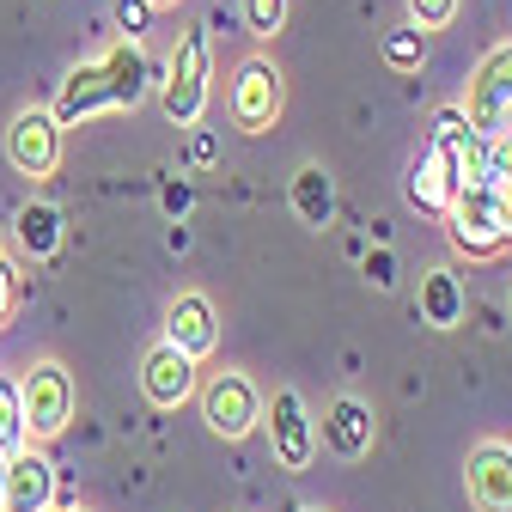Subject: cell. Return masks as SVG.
I'll return each instance as SVG.
<instances>
[{
  "mask_svg": "<svg viewBox=\"0 0 512 512\" xmlns=\"http://www.w3.org/2000/svg\"><path fill=\"white\" fill-rule=\"evenodd\" d=\"M189 208V183H165V214H183Z\"/></svg>",
  "mask_w": 512,
  "mask_h": 512,
  "instance_id": "27",
  "label": "cell"
},
{
  "mask_svg": "<svg viewBox=\"0 0 512 512\" xmlns=\"http://www.w3.org/2000/svg\"><path fill=\"white\" fill-rule=\"evenodd\" d=\"M0 506H7V512H49L55 506V464L43 458V445H25V452L7 458Z\"/></svg>",
  "mask_w": 512,
  "mask_h": 512,
  "instance_id": "13",
  "label": "cell"
},
{
  "mask_svg": "<svg viewBox=\"0 0 512 512\" xmlns=\"http://www.w3.org/2000/svg\"><path fill=\"white\" fill-rule=\"evenodd\" d=\"M488 183H512V122L488 135Z\"/></svg>",
  "mask_w": 512,
  "mask_h": 512,
  "instance_id": "23",
  "label": "cell"
},
{
  "mask_svg": "<svg viewBox=\"0 0 512 512\" xmlns=\"http://www.w3.org/2000/svg\"><path fill=\"white\" fill-rule=\"evenodd\" d=\"M13 226H19L25 256H37V263H49V256L61 250V208H49V202H25Z\"/></svg>",
  "mask_w": 512,
  "mask_h": 512,
  "instance_id": "18",
  "label": "cell"
},
{
  "mask_svg": "<svg viewBox=\"0 0 512 512\" xmlns=\"http://www.w3.org/2000/svg\"><path fill=\"white\" fill-rule=\"evenodd\" d=\"M244 25H250V37H275L281 25H287V0H244Z\"/></svg>",
  "mask_w": 512,
  "mask_h": 512,
  "instance_id": "21",
  "label": "cell"
},
{
  "mask_svg": "<svg viewBox=\"0 0 512 512\" xmlns=\"http://www.w3.org/2000/svg\"><path fill=\"white\" fill-rule=\"evenodd\" d=\"M19 397H25V433H31V445H49V439L68 433V421H74V378H68L61 360H37L19 378Z\"/></svg>",
  "mask_w": 512,
  "mask_h": 512,
  "instance_id": "3",
  "label": "cell"
},
{
  "mask_svg": "<svg viewBox=\"0 0 512 512\" xmlns=\"http://www.w3.org/2000/svg\"><path fill=\"white\" fill-rule=\"evenodd\" d=\"M409 19H415V31H445L458 19V0H409Z\"/></svg>",
  "mask_w": 512,
  "mask_h": 512,
  "instance_id": "22",
  "label": "cell"
},
{
  "mask_svg": "<svg viewBox=\"0 0 512 512\" xmlns=\"http://www.w3.org/2000/svg\"><path fill=\"white\" fill-rule=\"evenodd\" d=\"M427 147H439V159L452 165L458 189H464V183H488V135L464 116V104H445V110L433 116V141H427Z\"/></svg>",
  "mask_w": 512,
  "mask_h": 512,
  "instance_id": "5",
  "label": "cell"
},
{
  "mask_svg": "<svg viewBox=\"0 0 512 512\" xmlns=\"http://www.w3.org/2000/svg\"><path fill=\"white\" fill-rule=\"evenodd\" d=\"M293 512H311V506H293Z\"/></svg>",
  "mask_w": 512,
  "mask_h": 512,
  "instance_id": "32",
  "label": "cell"
},
{
  "mask_svg": "<svg viewBox=\"0 0 512 512\" xmlns=\"http://www.w3.org/2000/svg\"><path fill=\"white\" fill-rule=\"evenodd\" d=\"M153 13H159L153 0H116V25L135 37V43H141V31H147V19H153Z\"/></svg>",
  "mask_w": 512,
  "mask_h": 512,
  "instance_id": "25",
  "label": "cell"
},
{
  "mask_svg": "<svg viewBox=\"0 0 512 512\" xmlns=\"http://www.w3.org/2000/svg\"><path fill=\"white\" fill-rule=\"evenodd\" d=\"M7 159L25 177H55V165H61V122H55V110H19L13 116Z\"/></svg>",
  "mask_w": 512,
  "mask_h": 512,
  "instance_id": "9",
  "label": "cell"
},
{
  "mask_svg": "<svg viewBox=\"0 0 512 512\" xmlns=\"http://www.w3.org/2000/svg\"><path fill=\"white\" fill-rule=\"evenodd\" d=\"M287 202H293L299 226L324 232V226L336 220V177H330L324 165H317V159H305V165L293 171V189H287Z\"/></svg>",
  "mask_w": 512,
  "mask_h": 512,
  "instance_id": "14",
  "label": "cell"
},
{
  "mask_svg": "<svg viewBox=\"0 0 512 512\" xmlns=\"http://www.w3.org/2000/svg\"><path fill=\"white\" fill-rule=\"evenodd\" d=\"M0 488H7V458H0ZM0 512H7V506H0Z\"/></svg>",
  "mask_w": 512,
  "mask_h": 512,
  "instance_id": "30",
  "label": "cell"
},
{
  "mask_svg": "<svg viewBox=\"0 0 512 512\" xmlns=\"http://www.w3.org/2000/svg\"><path fill=\"white\" fill-rule=\"evenodd\" d=\"M208 80H214V61H208V31H183L177 55L165 61V80H159V110L177 128H196L208 110Z\"/></svg>",
  "mask_w": 512,
  "mask_h": 512,
  "instance_id": "1",
  "label": "cell"
},
{
  "mask_svg": "<svg viewBox=\"0 0 512 512\" xmlns=\"http://www.w3.org/2000/svg\"><path fill=\"white\" fill-rule=\"evenodd\" d=\"M19 299H25V275L7 263V256H0V330L13 324V311H19Z\"/></svg>",
  "mask_w": 512,
  "mask_h": 512,
  "instance_id": "24",
  "label": "cell"
},
{
  "mask_svg": "<svg viewBox=\"0 0 512 512\" xmlns=\"http://www.w3.org/2000/svg\"><path fill=\"white\" fill-rule=\"evenodd\" d=\"M415 311L427 330H458L464 324V287L452 269H427L421 287H415Z\"/></svg>",
  "mask_w": 512,
  "mask_h": 512,
  "instance_id": "17",
  "label": "cell"
},
{
  "mask_svg": "<svg viewBox=\"0 0 512 512\" xmlns=\"http://www.w3.org/2000/svg\"><path fill=\"white\" fill-rule=\"evenodd\" d=\"M464 116L482 128V135H494V128L512 122V43H494V49L482 55V68L470 74Z\"/></svg>",
  "mask_w": 512,
  "mask_h": 512,
  "instance_id": "7",
  "label": "cell"
},
{
  "mask_svg": "<svg viewBox=\"0 0 512 512\" xmlns=\"http://www.w3.org/2000/svg\"><path fill=\"white\" fill-rule=\"evenodd\" d=\"M464 494H470V512H512V445L500 439L476 445L464 464Z\"/></svg>",
  "mask_w": 512,
  "mask_h": 512,
  "instance_id": "10",
  "label": "cell"
},
{
  "mask_svg": "<svg viewBox=\"0 0 512 512\" xmlns=\"http://www.w3.org/2000/svg\"><path fill=\"white\" fill-rule=\"evenodd\" d=\"M74 512H80V506H74Z\"/></svg>",
  "mask_w": 512,
  "mask_h": 512,
  "instance_id": "33",
  "label": "cell"
},
{
  "mask_svg": "<svg viewBox=\"0 0 512 512\" xmlns=\"http://www.w3.org/2000/svg\"><path fill=\"white\" fill-rule=\"evenodd\" d=\"M232 122L244 128V135H269V128L281 122V104H287V86H281V68L263 55H250L244 68L232 74Z\"/></svg>",
  "mask_w": 512,
  "mask_h": 512,
  "instance_id": "4",
  "label": "cell"
},
{
  "mask_svg": "<svg viewBox=\"0 0 512 512\" xmlns=\"http://www.w3.org/2000/svg\"><path fill=\"white\" fill-rule=\"evenodd\" d=\"M153 7H177V0H153Z\"/></svg>",
  "mask_w": 512,
  "mask_h": 512,
  "instance_id": "31",
  "label": "cell"
},
{
  "mask_svg": "<svg viewBox=\"0 0 512 512\" xmlns=\"http://www.w3.org/2000/svg\"><path fill=\"white\" fill-rule=\"evenodd\" d=\"M196 366H202V360H189L183 348L159 342V348L141 360V397H147L153 409H183L189 397H196Z\"/></svg>",
  "mask_w": 512,
  "mask_h": 512,
  "instance_id": "11",
  "label": "cell"
},
{
  "mask_svg": "<svg viewBox=\"0 0 512 512\" xmlns=\"http://www.w3.org/2000/svg\"><path fill=\"white\" fill-rule=\"evenodd\" d=\"M452 196H458V177H452V165L439 159V147H421V159L409 165V202H415L421 214L445 220V208H452Z\"/></svg>",
  "mask_w": 512,
  "mask_h": 512,
  "instance_id": "16",
  "label": "cell"
},
{
  "mask_svg": "<svg viewBox=\"0 0 512 512\" xmlns=\"http://www.w3.org/2000/svg\"><path fill=\"white\" fill-rule=\"evenodd\" d=\"M445 232H452V244L464 256H476V263H488V256L506 250V220H500V189L494 183H464L452 208H445Z\"/></svg>",
  "mask_w": 512,
  "mask_h": 512,
  "instance_id": "2",
  "label": "cell"
},
{
  "mask_svg": "<svg viewBox=\"0 0 512 512\" xmlns=\"http://www.w3.org/2000/svg\"><path fill=\"white\" fill-rule=\"evenodd\" d=\"M165 342L183 348L189 360H208L214 342H220V311L208 293H177L171 311H165Z\"/></svg>",
  "mask_w": 512,
  "mask_h": 512,
  "instance_id": "12",
  "label": "cell"
},
{
  "mask_svg": "<svg viewBox=\"0 0 512 512\" xmlns=\"http://www.w3.org/2000/svg\"><path fill=\"white\" fill-rule=\"evenodd\" d=\"M372 433H378V421H372V409L360 403V397H336L330 403V415H324V439H330V452L336 458H366L372 452Z\"/></svg>",
  "mask_w": 512,
  "mask_h": 512,
  "instance_id": "15",
  "label": "cell"
},
{
  "mask_svg": "<svg viewBox=\"0 0 512 512\" xmlns=\"http://www.w3.org/2000/svg\"><path fill=\"white\" fill-rule=\"evenodd\" d=\"M500 189V220H506V250H512V183H494Z\"/></svg>",
  "mask_w": 512,
  "mask_h": 512,
  "instance_id": "28",
  "label": "cell"
},
{
  "mask_svg": "<svg viewBox=\"0 0 512 512\" xmlns=\"http://www.w3.org/2000/svg\"><path fill=\"white\" fill-rule=\"evenodd\" d=\"M31 433H25V397H19V378L0 372V458L25 452Z\"/></svg>",
  "mask_w": 512,
  "mask_h": 512,
  "instance_id": "19",
  "label": "cell"
},
{
  "mask_svg": "<svg viewBox=\"0 0 512 512\" xmlns=\"http://www.w3.org/2000/svg\"><path fill=\"white\" fill-rule=\"evenodd\" d=\"M366 281H372V287H397V263H391V250H372V256H366Z\"/></svg>",
  "mask_w": 512,
  "mask_h": 512,
  "instance_id": "26",
  "label": "cell"
},
{
  "mask_svg": "<svg viewBox=\"0 0 512 512\" xmlns=\"http://www.w3.org/2000/svg\"><path fill=\"white\" fill-rule=\"evenodd\" d=\"M263 427H269V445H275V464L281 470H311L317 427H311V409H305L299 391H275L269 409H263Z\"/></svg>",
  "mask_w": 512,
  "mask_h": 512,
  "instance_id": "6",
  "label": "cell"
},
{
  "mask_svg": "<svg viewBox=\"0 0 512 512\" xmlns=\"http://www.w3.org/2000/svg\"><path fill=\"white\" fill-rule=\"evenodd\" d=\"M202 421L220 433V439H244L256 421H263V397L244 372H214L208 391H202Z\"/></svg>",
  "mask_w": 512,
  "mask_h": 512,
  "instance_id": "8",
  "label": "cell"
},
{
  "mask_svg": "<svg viewBox=\"0 0 512 512\" xmlns=\"http://www.w3.org/2000/svg\"><path fill=\"white\" fill-rule=\"evenodd\" d=\"M384 61H391L397 74H415V68H421V31H415V25L384 31Z\"/></svg>",
  "mask_w": 512,
  "mask_h": 512,
  "instance_id": "20",
  "label": "cell"
},
{
  "mask_svg": "<svg viewBox=\"0 0 512 512\" xmlns=\"http://www.w3.org/2000/svg\"><path fill=\"white\" fill-rule=\"evenodd\" d=\"M189 159L208 165V159H214V135H196V141H189Z\"/></svg>",
  "mask_w": 512,
  "mask_h": 512,
  "instance_id": "29",
  "label": "cell"
}]
</instances>
